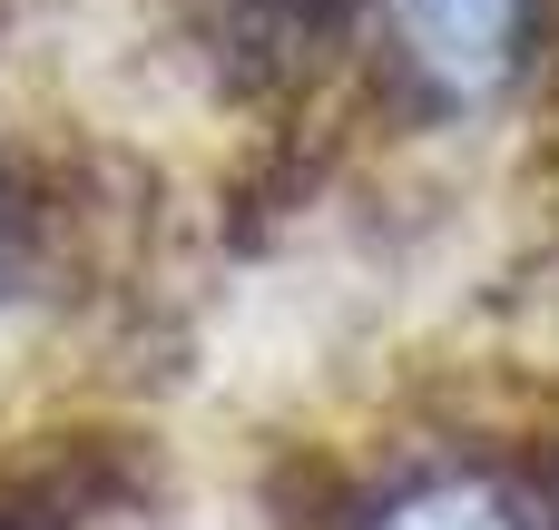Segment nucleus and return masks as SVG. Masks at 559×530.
<instances>
[{
	"label": "nucleus",
	"instance_id": "1",
	"mask_svg": "<svg viewBox=\"0 0 559 530\" xmlns=\"http://www.w3.org/2000/svg\"><path fill=\"white\" fill-rule=\"evenodd\" d=\"M393 39L432 98L481 108L511 89L521 49H531V0H393Z\"/></svg>",
	"mask_w": 559,
	"mask_h": 530
},
{
	"label": "nucleus",
	"instance_id": "2",
	"mask_svg": "<svg viewBox=\"0 0 559 530\" xmlns=\"http://www.w3.org/2000/svg\"><path fill=\"white\" fill-rule=\"evenodd\" d=\"M364 530H531V521H521L511 482L442 472V482H413V492H393V502H383Z\"/></svg>",
	"mask_w": 559,
	"mask_h": 530
},
{
	"label": "nucleus",
	"instance_id": "3",
	"mask_svg": "<svg viewBox=\"0 0 559 530\" xmlns=\"http://www.w3.org/2000/svg\"><path fill=\"white\" fill-rule=\"evenodd\" d=\"M236 10H246L255 30H275V39H334L354 0H236Z\"/></svg>",
	"mask_w": 559,
	"mask_h": 530
}]
</instances>
